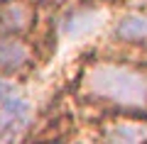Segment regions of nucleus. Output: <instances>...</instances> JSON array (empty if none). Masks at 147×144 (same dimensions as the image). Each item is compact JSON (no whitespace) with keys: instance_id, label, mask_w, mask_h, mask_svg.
Listing matches in <instances>:
<instances>
[{"instance_id":"7","label":"nucleus","mask_w":147,"mask_h":144,"mask_svg":"<svg viewBox=\"0 0 147 144\" xmlns=\"http://www.w3.org/2000/svg\"><path fill=\"white\" fill-rule=\"evenodd\" d=\"M103 22V12L98 7H84V10L69 12V17L61 22V32L66 37H79L84 32H91L93 27H98Z\"/></svg>"},{"instance_id":"2","label":"nucleus","mask_w":147,"mask_h":144,"mask_svg":"<svg viewBox=\"0 0 147 144\" xmlns=\"http://www.w3.org/2000/svg\"><path fill=\"white\" fill-rule=\"evenodd\" d=\"M100 144H147V115L110 113L98 122Z\"/></svg>"},{"instance_id":"1","label":"nucleus","mask_w":147,"mask_h":144,"mask_svg":"<svg viewBox=\"0 0 147 144\" xmlns=\"http://www.w3.org/2000/svg\"><path fill=\"white\" fill-rule=\"evenodd\" d=\"M79 93L113 113L147 115V66L96 59L81 68Z\"/></svg>"},{"instance_id":"4","label":"nucleus","mask_w":147,"mask_h":144,"mask_svg":"<svg viewBox=\"0 0 147 144\" xmlns=\"http://www.w3.org/2000/svg\"><path fill=\"white\" fill-rule=\"evenodd\" d=\"M37 25V7L32 0H0V34L27 37Z\"/></svg>"},{"instance_id":"9","label":"nucleus","mask_w":147,"mask_h":144,"mask_svg":"<svg viewBox=\"0 0 147 144\" xmlns=\"http://www.w3.org/2000/svg\"><path fill=\"white\" fill-rule=\"evenodd\" d=\"M32 3H44V0H32Z\"/></svg>"},{"instance_id":"5","label":"nucleus","mask_w":147,"mask_h":144,"mask_svg":"<svg viewBox=\"0 0 147 144\" xmlns=\"http://www.w3.org/2000/svg\"><path fill=\"white\" fill-rule=\"evenodd\" d=\"M32 122V105L22 95L0 108V144H12L25 134Z\"/></svg>"},{"instance_id":"6","label":"nucleus","mask_w":147,"mask_h":144,"mask_svg":"<svg viewBox=\"0 0 147 144\" xmlns=\"http://www.w3.org/2000/svg\"><path fill=\"white\" fill-rule=\"evenodd\" d=\"M113 34L127 44H142L147 42V10H130L118 17Z\"/></svg>"},{"instance_id":"3","label":"nucleus","mask_w":147,"mask_h":144,"mask_svg":"<svg viewBox=\"0 0 147 144\" xmlns=\"http://www.w3.org/2000/svg\"><path fill=\"white\" fill-rule=\"evenodd\" d=\"M34 64V46L27 37L0 34V76L15 78Z\"/></svg>"},{"instance_id":"8","label":"nucleus","mask_w":147,"mask_h":144,"mask_svg":"<svg viewBox=\"0 0 147 144\" xmlns=\"http://www.w3.org/2000/svg\"><path fill=\"white\" fill-rule=\"evenodd\" d=\"M20 93H17V83L7 76H0V108H5L10 100H15Z\"/></svg>"}]
</instances>
